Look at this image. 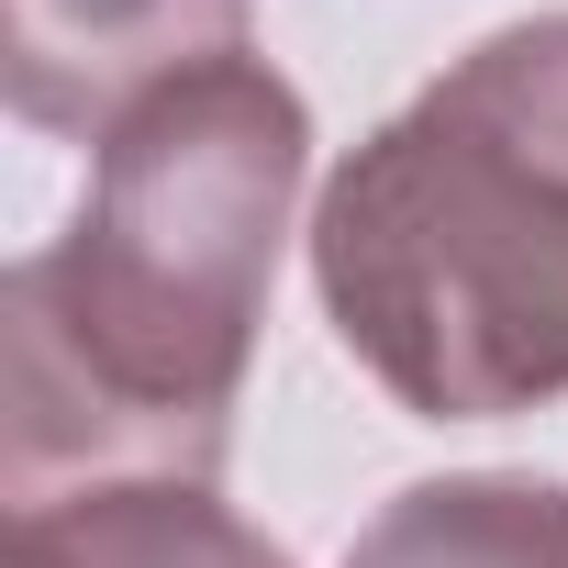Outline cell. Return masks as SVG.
<instances>
[{
    "mask_svg": "<svg viewBox=\"0 0 568 568\" xmlns=\"http://www.w3.org/2000/svg\"><path fill=\"white\" fill-rule=\"evenodd\" d=\"M313 291L413 424L568 390V12L479 34L324 179Z\"/></svg>",
    "mask_w": 568,
    "mask_h": 568,
    "instance_id": "7a4b0ae2",
    "label": "cell"
},
{
    "mask_svg": "<svg viewBox=\"0 0 568 568\" xmlns=\"http://www.w3.org/2000/svg\"><path fill=\"white\" fill-rule=\"evenodd\" d=\"M346 568H568V479L535 468L413 479L357 524Z\"/></svg>",
    "mask_w": 568,
    "mask_h": 568,
    "instance_id": "5b68a950",
    "label": "cell"
},
{
    "mask_svg": "<svg viewBox=\"0 0 568 568\" xmlns=\"http://www.w3.org/2000/svg\"><path fill=\"white\" fill-rule=\"evenodd\" d=\"M12 568H291L212 479H112L12 513Z\"/></svg>",
    "mask_w": 568,
    "mask_h": 568,
    "instance_id": "277c9868",
    "label": "cell"
},
{
    "mask_svg": "<svg viewBox=\"0 0 568 568\" xmlns=\"http://www.w3.org/2000/svg\"><path fill=\"white\" fill-rule=\"evenodd\" d=\"M313 168L302 90L234 57L101 134L79 223L12 267V513L112 479H212Z\"/></svg>",
    "mask_w": 568,
    "mask_h": 568,
    "instance_id": "6da1fadb",
    "label": "cell"
},
{
    "mask_svg": "<svg viewBox=\"0 0 568 568\" xmlns=\"http://www.w3.org/2000/svg\"><path fill=\"white\" fill-rule=\"evenodd\" d=\"M256 0H0V90L34 134L101 145L156 90L234 68Z\"/></svg>",
    "mask_w": 568,
    "mask_h": 568,
    "instance_id": "3957f363",
    "label": "cell"
}]
</instances>
